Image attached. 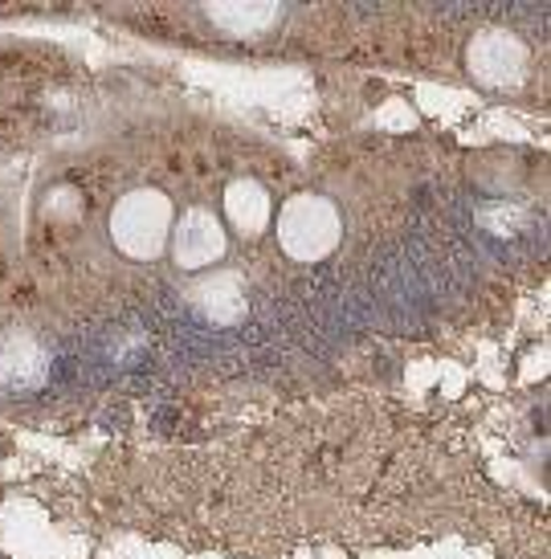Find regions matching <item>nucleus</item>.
<instances>
[{
    "label": "nucleus",
    "instance_id": "f03ea898",
    "mask_svg": "<svg viewBox=\"0 0 551 559\" xmlns=\"http://www.w3.org/2000/svg\"><path fill=\"white\" fill-rule=\"evenodd\" d=\"M278 241L295 262H319L339 246V213L323 197H295L278 213Z\"/></svg>",
    "mask_w": 551,
    "mask_h": 559
},
{
    "label": "nucleus",
    "instance_id": "0eeeda50",
    "mask_svg": "<svg viewBox=\"0 0 551 559\" xmlns=\"http://www.w3.org/2000/svg\"><path fill=\"white\" fill-rule=\"evenodd\" d=\"M196 302H201L205 319H213V323H237V319H245V290H241L237 274H217V278L201 282L196 286Z\"/></svg>",
    "mask_w": 551,
    "mask_h": 559
},
{
    "label": "nucleus",
    "instance_id": "20e7f679",
    "mask_svg": "<svg viewBox=\"0 0 551 559\" xmlns=\"http://www.w3.org/2000/svg\"><path fill=\"white\" fill-rule=\"evenodd\" d=\"M172 253H176V262L184 265V270H205V265H213L220 253H225V229L213 221V213H205V209H192V213H184V217H180Z\"/></svg>",
    "mask_w": 551,
    "mask_h": 559
},
{
    "label": "nucleus",
    "instance_id": "6e6552de",
    "mask_svg": "<svg viewBox=\"0 0 551 559\" xmlns=\"http://www.w3.org/2000/svg\"><path fill=\"white\" fill-rule=\"evenodd\" d=\"M283 16L278 4H208V21L229 33H262Z\"/></svg>",
    "mask_w": 551,
    "mask_h": 559
},
{
    "label": "nucleus",
    "instance_id": "39448f33",
    "mask_svg": "<svg viewBox=\"0 0 551 559\" xmlns=\"http://www.w3.org/2000/svg\"><path fill=\"white\" fill-rule=\"evenodd\" d=\"M46 376H49V356L29 331H13L9 340L0 343V380L9 389H37Z\"/></svg>",
    "mask_w": 551,
    "mask_h": 559
},
{
    "label": "nucleus",
    "instance_id": "f257e3e1",
    "mask_svg": "<svg viewBox=\"0 0 551 559\" xmlns=\"http://www.w3.org/2000/svg\"><path fill=\"white\" fill-rule=\"evenodd\" d=\"M172 229V201L156 188H135L110 213V237L135 262H152L168 246Z\"/></svg>",
    "mask_w": 551,
    "mask_h": 559
},
{
    "label": "nucleus",
    "instance_id": "7ed1b4c3",
    "mask_svg": "<svg viewBox=\"0 0 551 559\" xmlns=\"http://www.w3.org/2000/svg\"><path fill=\"white\" fill-rule=\"evenodd\" d=\"M466 66L482 86L506 91L527 74V46L511 29H482L466 49Z\"/></svg>",
    "mask_w": 551,
    "mask_h": 559
},
{
    "label": "nucleus",
    "instance_id": "423d86ee",
    "mask_svg": "<svg viewBox=\"0 0 551 559\" xmlns=\"http://www.w3.org/2000/svg\"><path fill=\"white\" fill-rule=\"evenodd\" d=\"M225 213H229V221L237 225V234L241 237H257L269 225L266 188L253 185V180H237V185H229V192H225Z\"/></svg>",
    "mask_w": 551,
    "mask_h": 559
}]
</instances>
